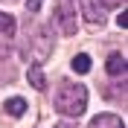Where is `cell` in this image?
I'll return each mask as SVG.
<instances>
[{"mask_svg":"<svg viewBox=\"0 0 128 128\" xmlns=\"http://www.w3.org/2000/svg\"><path fill=\"white\" fill-rule=\"evenodd\" d=\"M88 128H125V122H122L116 114H96Z\"/></svg>","mask_w":128,"mask_h":128,"instance_id":"obj_5","label":"cell"},{"mask_svg":"<svg viewBox=\"0 0 128 128\" xmlns=\"http://www.w3.org/2000/svg\"><path fill=\"white\" fill-rule=\"evenodd\" d=\"M84 108H88V90H84V84H76V82L61 84V90L56 96V111L64 114V116H82Z\"/></svg>","mask_w":128,"mask_h":128,"instance_id":"obj_2","label":"cell"},{"mask_svg":"<svg viewBox=\"0 0 128 128\" xmlns=\"http://www.w3.org/2000/svg\"><path fill=\"white\" fill-rule=\"evenodd\" d=\"M73 70H76V73H88L90 70V56H84V52L76 56V58H73Z\"/></svg>","mask_w":128,"mask_h":128,"instance_id":"obj_10","label":"cell"},{"mask_svg":"<svg viewBox=\"0 0 128 128\" xmlns=\"http://www.w3.org/2000/svg\"><path fill=\"white\" fill-rule=\"evenodd\" d=\"M26 111V102L20 99V96H12L6 102V114H12V116H20V114Z\"/></svg>","mask_w":128,"mask_h":128,"instance_id":"obj_9","label":"cell"},{"mask_svg":"<svg viewBox=\"0 0 128 128\" xmlns=\"http://www.w3.org/2000/svg\"><path fill=\"white\" fill-rule=\"evenodd\" d=\"M108 76L111 79H125V56L122 52H111L108 56Z\"/></svg>","mask_w":128,"mask_h":128,"instance_id":"obj_6","label":"cell"},{"mask_svg":"<svg viewBox=\"0 0 128 128\" xmlns=\"http://www.w3.org/2000/svg\"><path fill=\"white\" fill-rule=\"evenodd\" d=\"M125 24H128V18H125V9H122L120 18H116V26H120V29H125Z\"/></svg>","mask_w":128,"mask_h":128,"instance_id":"obj_14","label":"cell"},{"mask_svg":"<svg viewBox=\"0 0 128 128\" xmlns=\"http://www.w3.org/2000/svg\"><path fill=\"white\" fill-rule=\"evenodd\" d=\"M52 47H56V41L47 26H29V35L24 41V58L32 64H44L52 52Z\"/></svg>","mask_w":128,"mask_h":128,"instance_id":"obj_1","label":"cell"},{"mask_svg":"<svg viewBox=\"0 0 128 128\" xmlns=\"http://www.w3.org/2000/svg\"><path fill=\"white\" fill-rule=\"evenodd\" d=\"M15 29H18V20L6 12H0V38L3 41H12L15 38Z\"/></svg>","mask_w":128,"mask_h":128,"instance_id":"obj_7","label":"cell"},{"mask_svg":"<svg viewBox=\"0 0 128 128\" xmlns=\"http://www.w3.org/2000/svg\"><path fill=\"white\" fill-rule=\"evenodd\" d=\"M41 9V0H26V12H38Z\"/></svg>","mask_w":128,"mask_h":128,"instance_id":"obj_12","label":"cell"},{"mask_svg":"<svg viewBox=\"0 0 128 128\" xmlns=\"http://www.w3.org/2000/svg\"><path fill=\"white\" fill-rule=\"evenodd\" d=\"M76 9H79V0H56V20L64 35L76 32Z\"/></svg>","mask_w":128,"mask_h":128,"instance_id":"obj_3","label":"cell"},{"mask_svg":"<svg viewBox=\"0 0 128 128\" xmlns=\"http://www.w3.org/2000/svg\"><path fill=\"white\" fill-rule=\"evenodd\" d=\"M6 56H9V41L0 38V58H6Z\"/></svg>","mask_w":128,"mask_h":128,"instance_id":"obj_13","label":"cell"},{"mask_svg":"<svg viewBox=\"0 0 128 128\" xmlns=\"http://www.w3.org/2000/svg\"><path fill=\"white\" fill-rule=\"evenodd\" d=\"M56 128H76V122H58Z\"/></svg>","mask_w":128,"mask_h":128,"instance_id":"obj_15","label":"cell"},{"mask_svg":"<svg viewBox=\"0 0 128 128\" xmlns=\"http://www.w3.org/2000/svg\"><path fill=\"white\" fill-rule=\"evenodd\" d=\"M29 82H32V88H38V90H44V88H47V79H44V70H41V64H32V67H29Z\"/></svg>","mask_w":128,"mask_h":128,"instance_id":"obj_8","label":"cell"},{"mask_svg":"<svg viewBox=\"0 0 128 128\" xmlns=\"http://www.w3.org/2000/svg\"><path fill=\"white\" fill-rule=\"evenodd\" d=\"M82 3V15H84V20L93 26H105L108 24V15H105V6L99 3V0H79Z\"/></svg>","mask_w":128,"mask_h":128,"instance_id":"obj_4","label":"cell"},{"mask_svg":"<svg viewBox=\"0 0 128 128\" xmlns=\"http://www.w3.org/2000/svg\"><path fill=\"white\" fill-rule=\"evenodd\" d=\"M105 9H116V6H125V0H99Z\"/></svg>","mask_w":128,"mask_h":128,"instance_id":"obj_11","label":"cell"}]
</instances>
